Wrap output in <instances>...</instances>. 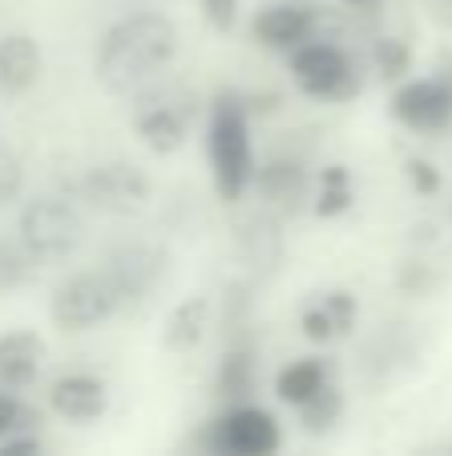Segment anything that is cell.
Instances as JSON below:
<instances>
[{"instance_id":"obj_1","label":"cell","mask_w":452,"mask_h":456,"mask_svg":"<svg viewBox=\"0 0 452 456\" xmlns=\"http://www.w3.org/2000/svg\"><path fill=\"white\" fill-rule=\"evenodd\" d=\"M181 28L165 12H128L101 37L96 80L117 96H133L176 61Z\"/></svg>"},{"instance_id":"obj_2","label":"cell","mask_w":452,"mask_h":456,"mask_svg":"<svg viewBox=\"0 0 452 456\" xmlns=\"http://www.w3.org/2000/svg\"><path fill=\"white\" fill-rule=\"evenodd\" d=\"M208 165H213L216 192L229 205H237L253 189V128H248V109L237 93H221L208 109Z\"/></svg>"},{"instance_id":"obj_3","label":"cell","mask_w":452,"mask_h":456,"mask_svg":"<svg viewBox=\"0 0 452 456\" xmlns=\"http://www.w3.org/2000/svg\"><path fill=\"white\" fill-rule=\"evenodd\" d=\"M133 128L152 152H176L189 136L192 120H197V96L184 85H160V77L152 85H144L141 93H133Z\"/></svg>"},{"instance_id":"obj_4","label":"cell","mask_w":452,"mask_h":456,"mask_svg":"<svg viewBox=\"0 0 452 456\" xmlns=\"http://www.w3.org/2000/svg\"><path fill=\"white\" fill-rule=\"evenodd\" d=\"M16 236L40 265H52V260H64L80 248L85 221H80V208L69 197H36L20 208Z\"/></svg>"},{"instance_id":"obj_5","label":"cell","mask_w":452,"mask_h":456,"mask_svg":"<svg viewBox=\"0 0 452 456\" xmlns=\"http://www.w3.org/2000/svg\"><path fill=\"white\" fill-rule=\"evenodd\" d=\"M120 297L112 289V281L104 276V268H85V273H72L69 281L56 284L52 300H48V313L52 324L61 332H93L104 321L120 313Z\"/></svg>"},{"instance_id":"obj_6","label":"cell","mask_w":452,"mask_h":456,"mask_svg":"<svg viewBox=\"0 0 452 456\" xmlns=\"http://www.w3.org/2000/svg\"><path fill=\"white\" fill-rule=\"evenodd\" d=\"M288 64H293V80L304 96H317V101H352L360 93V77L352 69L349 53L325 37H312L304 45H296L288 53Z\"/></svg>"},{"instance_id":"obj_7","label":"cell","mask_w":452,"mask_h":456,"mask_svg":"<svg viewBox=\"0 0 452 456\" xmlns=\"http://www.w3.org/2000/svg\"><path fill=\"white\" fill-rule=\"evenodd\" d=\"M205 444L221 456H272L280 449V425L261 404L237 401L208 425Z\"/></svg>"},{"instance_id":"obj_8","label":"cell","mask_w":452,"mask_h":456,"mask_svg":"<svg viewBox=\"0 0 452 456\" xmlns=\"http://www.w3.org/2000/svg\"><path fill=\"white\" fill-rule=\"evenodd\" d=\"M80 197L104 216H133L152 200V181L133 160H104L85 173Z\"/></svg>"},{"instance_id":"obj_9","label":"cell","mask_w":452,"mask_h":456,"mask_svg":"<svg viewBox=\"0 0 452 456\" xmlns=\"http://www.w3.org/2000/svg\"><path fill=\"white\" fill-rule=\"evenodd\" d=\"M101 268L112 281V289H117L120 305H136V300H144L160 284V276L168 268V252L144 240H125L117 248H109Z\"/></svg>"},{"instance_id":"obj_10","label":"cell","mask_w":452,"mask_h":456,"mask_svg":"<svg viewBox=\"0 0 452 456\" xmlns=\"http://www.w3.org/2000/svg\"><path fill=\"white\" fill-rule=\"evenodd\" d=\"M392 117L413 133H445L452 125V93L440 77L405 80L392 93Z\"/></svg>"},{"instance_id":"obj_11","label":"cell","mask_w":452,"mask_h":456,"mask_svg":"<svg viewBox=\"0 0 452 456\" xmlns=\"http://www.w3.org/2000/svg\"><path fill=\"white\" fill-rule=\"evenodd\" d=\"M253 189L261 192V200L277 213H296L309 197V173H304V160L296 157H272L264 160L253 173Z\"/></svg>"},{"instance_id":"obj_12","label":"cell","mask_w":452,"mask_h":456,"mask_svg":"<svg viewBox=\"0 0 452 456\" xmlns=\"http://www.w3.org/2000/svg\"><path fill=\"white\" fill-rule=\"evenodd\" d=\"M317 24H320V16L312 12V8L272 4V8H264V12H256L253 37L261 40L264 48H272V53H293L296 45L317 37Z\"/></svg>"},{"instance_id":"obj_13","label":"cell","mask_w":452,"mask_h":456,"mask_svg":"<svg viewBox=\"0 0 452 456\" xmlns=\"http://www.w3.org/2000/svg\"><path fill=\"white\" fill-rule=\"evenodd\" d=\"M48 404H52L56 417L85 425V420L104 417V409H109V388H104V380L88 377V372H69V377H61L48 388Z\"/></svg>"},{"instance_id":"obj_14","label":"cell","mask_w":452,"mask_h":456,"mask_svg":"<svg viewBox=\"0 0 452 456\" xmlns=\"http://www.w3.org/2000/svg\"><path fill=\"white\" fill-rule=\"evenodd\" d=\"M44 369V340L28 329H12L0 337V388L20 393Z\"/></svg>"},{"instance_id":"obj_15","label":"cell","mask_w":452,"mask_h":456,"mask_svg":"<svg viewBox=\"0 0 452 456\" xmlns=\"http://www.w3.org/2000/svg\"><path fill=\"white\" fill-rule=\"evenodd\" d=\"M40 45L28 32H4L0 37V96H24L40 80Z\"/></svg>"},{"instance_id":"obj_16","label":"cell","mask_w":452,"mask_h":456,"mask_svg":"<svg viewBox=\"0 0 452 456\" xmlns=\"http://www.w3.org/2000/svg\"><path fill=\"white\" fill-rule=\"evenodd\" d=\"M208 321H213V300L200 297V292L184 297L165 321V348H173V353L197 348L208 332Z\"/></svg>"},{"instance_id":"obj_17","label":"cell","mask_w":452,"mask_h":456,"mask_svg":"<svg viewBox=\"0 0 452 456\" xmlns=\"http://www.w3.org/2000/svg\"><path fill=\"white\" fill-rule=\"evenodd\" d=\"M237 244L245 252V260L253 268H272L280 265V252H285V236H280V224L272 221L269 213H253L248 221H240V232H237Z\"/></svg>"},{"instance_id":"obj_18","label":"cell","mask_w":452,"mask_h":456,"mask_svg":"<svg viewBox=\"0 0 452 456\" xmlns=\"http://www.w3.org/2000/svg\"><path fill=\"white\" fill-rule=\"evenodd\" d=\"M216 393L229 404L248 401L256 393V348L253 345H229L216 369Z\"/></svg>"},{"instance_id":"obj_19","label":"cell","mask_w":452,"mask_h":456,"mask_svg":"<svg viewBox=\"0 0 452 456\" xmlns=\"http://www.w3.org/2000/svg\"><path fill=\"white\" fill-rule=\"evenodd\" d=\"M325 380H333L328 377V364L325 361H317V356H301V361H288L285 369L277 372V396L285 404H304L312 393H317Z\"/></svg>"},{"instance_id":"obj_20","label":"cell","mask_w":452,"mask_h":456,"mask_svg":"<svg viewBox=\"0 0 452 456\" xmlns=\"http://www.w3.org/2000/svg\"><path fill=\"white\" fill-rule=\"evenodd\" d=\"M352 208V176L344 165H328L320 173V184H317V200H312V213L333 221V216L349 213Z\"/></svg>"},{"instance_id":"obj_21","label":"cell","mask_w":452,"mask_h":456,"mask_svg":"<svg viewBox=\"0 0 452 456\" xmlns=\"http://www.w3.org/2000/svg\"><path fill=\"white\" fill-rule=\"evenodd\" d=\"M40 260L20 244V236H0V292H16L36 276Z\"/></svg>"},{"instance_id":"obj_22","label":"cell","mask_w":452,"mask_h":456,"mask_svg":"<svg viewBox=\"0 0 452 456\" xmlns=\"http://www.w3.org/2000/svg\"><path fill=\"white\" fill-rule=\"evenodd\" d=\"M341 409H344V401H341V388H336L333 380H325V385H320L309 401L296 404L301 425L309 428V433H325V428H333L336 420H341Z\"/></svg>"},{"instance_id":"obj_23","label":"cell","mask_w":452,"mask_h":456,"mask_svg":"<svg viewBox=\"0 0 452 456\" xmlns=\"http://www.w3.org/2000/svg\"><path fill=\"white\" fill-rule=\"evenodd\" d=\"M301 332L312 340V345H328V340L341 337V324L333 321V313H328L325 297H317L312 305H304V313H301Z\"/></svg>"},{"instance_id":"obj_24","label":"cell","mask_w":452,"mask_h":456,"mask_svg":"<svg viewBox=\"0 0 452 456\" xmlns=\"http://www.w3.org/2000/svg\"><path fill=\"white\" fill-rule=\"evenodd\" d=\"M373 61H376V72H381L384 80H400L408 72V64H413V53H408L405 40L384 37V40H376Z\"/></svg>"},{"instance_id":"obj_25","label":"cell","mask_w":452,"mask_h":456,"mask_svg":"<svg viewBox=\"0 0 452 456\" xmlns=\"http://www.w3.org/2000/svg\"><path fill=\"white\" fill-rule=\"evenodd\" d=\"M24 192V160L16 157V149L0 144V208L20 200Z\"/></svg>"},{"instance_id":"obj_26","label":"cell","mask_w":452,"mask_h":456,"mask_svg":"<svg viewBox=\"0 0 452 456\" xmlns=\"http://www.w3.org/2000/svg\"><path fill=\"white\" fill-rule=\"evenodd\" d=\"M325 305H328V313H333V321L341 324V337H349L352 324H357V316H360L357 297L344 292V289H336V292H325Z\"/></svg>"},{"instance_id":"obj_27","label":"cell","mask_w":452,"mask_h":456,"mask_svg":"<svg viewBox=\"0 0 452 456\" xmlns=\"http://www.w3.org/2000/svg\"><path fill=\"white\" fill-rule=\"evenodd\" d=\"M20 428H28V409H24L12 393L0 388V441H4L8 433H20Z\"/></svg>"},{"instance_id":"obj_28","label":"cell","mask_w":452,"mask_h":456,"mask_svg":"<svg viewBox=\"0 0 452 456\" xmlns=\"http://www.w3.org/2000/svg\"><path fill=\"white\" fill-rule=\"evenodd\" d=\"M200 12H205V20L213 24L216 32H229L232 24H237L240 0H200Z\"/></svg>"},{"instance_id":"obj_29","label":"cell","mask_w":452,"mask_h":456,"mask_svg":"<svg viewBox=\"0 0 452 456\" xmlns=\"http://www.w3.org/2000/svg\"><path fill=\"white\" fill-rule=\"evenodd\" d=\"M408 184H413L421 197H432V192H440V173L429 160H408Z\"/></svg>"},{"instance_id":"obj_30","label":"cell","mask_w":452,"mask_h":456,"mask_svg":"<svg viewBox=\"0 0 452 456\" xmlns=\"http://www.w3.org/2000/svg\"><path fill=\"white\" fill-rule=\"evenodd\" d=\"M32 452H40V441H36V436H16V433H8L4 441H0V456H32Z\"/></svg>"},{"instance_id":"obj_31","label":"cell","mask_w":452,"mask_h":456,"mask_svg":"<svg viewBox=\"0 0 452 456\" xmlns=\"http://www.w3.org/2000/svg\"><path fill=\"white\" fill-rule=\"evenodd\" d=\"M344 4H349V8H376L381 0H344Z\"/></svg>"},{"instance_id":"obj_32","label":"cell","mask_w":452,"mask_h":456,"mask_svg":"<svg viewBox=\"0 0 452 456\" xmlns=\"http://www.w3.org/2000/svg\"><path fill=\"white\" fill-rule=\"evenodd\" d=\"M440 80H445V88H448V93H452V64H448V69H445V72H440Z\"/></svg>"},{"instance_id":"obj_33","label":"cell","mask_w":452,"mask_h":456,"mask_svg":"<svg viewBox=\"0 0 452 456\" xmlns=\"http://www.w3.org/2000/svg\"><path fill=\"white\" fill-rule=\"evenodd\" d=\"M445 4H448V20H452V0H445Z\"/></svg>"}]
</instances>
